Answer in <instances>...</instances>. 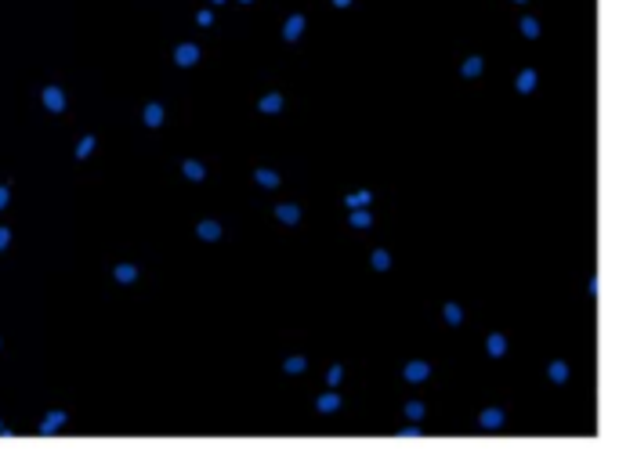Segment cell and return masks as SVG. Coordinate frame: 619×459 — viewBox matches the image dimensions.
I'll list each match as a JSON object with an SVG mask.
<instances>
[{"label":"cell","mask_w":619,"mask_h":459,"mask_svg":"<svg viewBox=\"0 0 619 459\" xmlns=\"http://www.w3.org/2000/svg\"><path fill=\"white\" fill-rule=\"evenodd\" d=\"M44 105H47L51 112H62V109H65V98H62V91H58V87H47V91H44Z\"/></svg>","instance_id":"obj_1"},{"label":"cell","mask_w":619,"mask_h":459,"mask_svg":"<svg viewBox=\"0 0 619 459\" xmlns=\"http://www.w3.org/2000/svg\"><path fill=\"white\" fill-rule=\"evenodd\" d=\"M145 123H149V127H159V123H163V109L159 105H149L145 109Z\"/></svg>","instance_id":"obj_4"},{"label":"cell","mask_w":619,"mask_h":459,"mask_svg":"<svg viewBox=\"0 0 619 459\" xmlns=\"http://www.w3.org/2000/svg\"><path fill=\"white\" fill-rule=\"evenodd\" d=\"M185 174H188L192 181H203V174H206V170H203L199 163H192V159H188V163H185Z\"/></svg>","instance_id":"obj_5"},{"label":"cell","mask_w":619,"mask_h":459,"mask_svg":"<svg viewBox=\"0 0 619 459\" xmlns=\"http://www.w3.org/2000/svg\"><path fill=\"white\" fill-rule=\"evenodd\" d=\"M91 148H94V138H84V141H80V148H76V156H80V159H84V156H87Z\"/></svg>","instance_id":"obj_7"},{"label":"cell","mask_w":619,"mask_h":459,"mask_svg":"<svg viewBox=\"0 0 619 459\" xmlns=\"http://www.w3.org/2000/svg\"><path fill=\"white\" fill-rule=\"evenodd\" d=\"M174 58H178V65H192V62H196V58H199V51H196V47H192V44H181V47H178V55H174Z\"/></svg>","instance_id":"obj_2"},{"label":"cell","mask_w":619,"mask_h":459,"mask_svg":"<svg viewBox=\"0 0 619 459\" xmlns=\"http://www.w3.org/2000/svg\"><path fill=\"white\" fill-rule=\"evenodd\" d=\"M297 29H301V18H294L290 26H286V36H297Z\"/></svg>","instance_id":"obj_10"},{"label":"cell","mask_w":619,"mask_h":459,"mask_svg":"<svg viewBox=\"0 0 619 459\" xmlns=\"http://www.w3.org/2000/svg\"><path fill=\"white\" fill-rule=\"evenodd\" d=\"M279 217H282V221H297V210H290V206H282V210H279Z\"/></svg>","instance_id":"obj_8"},{"label":"cell","mask_w":619,"mask_h":459,"mask_svg":"<svg viewBox=\"0 0 619 459\" xmlns=\"http://www.w3.org/2000/svg\"><path fill=\"white\" fill-rule=\"evenodd\" d=\"M257 181H261V185H268V188H272V185H275V174H261V170H257Z\"/></svg>","instance_id":"obj_9"},{"label":"cell","mask_w":619,"mask_h":459,"mask_svg":"<svg viewBox=\"0 0 619 459\" xmlns=\"http://www.w3.org/2000/svg\"><path fill=\"white\" fill-rule=\"evenodd\" d=\"M218 235H221V228H218L214 221H203V224H199V239H206V242H214Z\"/></svg>","instance_id":"obj_3"},{"label":"cell","mask_w":619,"mask_h":459,"mask_svg":"<svg viewBox=\"0 0 619 459\" xmlns=\"http://www.w3.org/2000/svg\"><path fill=\"white\" fill-rule=\"evenodd\" d=\"M134 275H138V271H134L131 264H123V268H116V278H120V282H131Z\"/></svg>","instance_id":"obj_6"},{"label":"cell","mask_w":619,"mask_h":459,"mask_svg":"<svg viewBox=\"0 0 619 459\" xmlns=\"http://www.w3.org/2000/svg\"><path fill=\"white\" fill-rule=\"evenodd\" d=\"M4 202H8V188H0V206H4Z\"/></svg>","instance_id":"obj_12"},{"label":"cell","mask_w":619,"mask_h":459,"mask_svg":"<svg viewBox=\"0 0 619 459\" xmlns=\"http://www.w3.org/2000/svg\"><path fill=\"white\" fill-rule=\"evenodd\" d=\"M4 246H8V232H0V249H4Z\"/></svg>","instance_id":"obj_11"}]
</instances>
